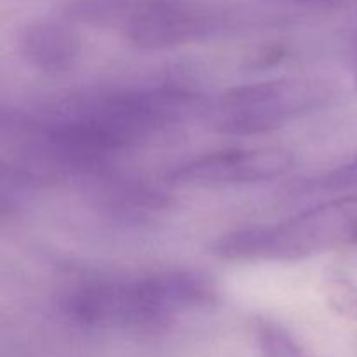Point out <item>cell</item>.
<instances>
[{"instance_id": "cell-3", "label": "cell", "mask_w": 357, "mask_h": 357, "mask_svg": "<svg viewBox=\"0 0 357 357\" xmlns=\"http://www.w3.org/2000/svg\"><path fill=\"white\" fill-rule=\"evenodd\" d=\"M331 93L326 80L309 77L232 87L218 101L216 128L232 136L271 132L298 115L323 107Z\"/></svg>"}, {"instance_id": "cell-1", "label": "cell", "mask_w": 357, "mask_h": 357, "mask_svg": "<svg viewBox=\"0 0 357 357\" xmlns=\"http://www.w3.org/2000/svg\"><path fill=\"white\" fill-rule=\"evenodd\" d=\"M218 300L211 275L199 271H164L135 279L100 278L72 286L61 309L89 328L153 333L180 314L208 309Z\"/></svg>"}, {"instance_id": "cell-9", "label": "cell", "mask_w": 357, "mask_h": 357, "mask_svg": "<svg viewBox=\"0 0 357 357\" xmlns=\"http://www.w3.org/2000/svg\"><path fill=\"white\" fill-rule=\"evenodd\" d=\"M352 80H354V87L357 89V40L354 47V56H352Z\"/></svg>"}, {"instance_id": "cell-5", "label": "cell", "mask_w": 357, "mask_h": 357, "mask_svg": "<svg viewBox=\"0 0 357 357\" xmlns=\"http://www.w3.org/2000/svg\"><path fill=\"white\" fill-rule=\"evenodd\" d=\"M295 159L279 149H232L204 153L173 169V185H250L275 180L291 171Z\"/></svg>"}, {"instance_id": "cell-2", "label": "cell", "mask_w": 357, "mask_h": 357, "mask_svg": "<svg viewBox=\"0 0 357 357\" xmlns=\"http://www.w3.org/2000/svg\"><path fill=\"white\" fill-rule=\"evenodd\" d=\"M357 246V195L324 202L293 218L218 237L209 251L227 261H298Z\"/></svg>"}, {"instance_id": "cell-6", "label": "cell", "mask_w": 357, "mask_h": 357, "mask_svg": "<svg viewBox=\"0 0 357 357\" xmlns=\"http://www.w3.org/2000/svg\"><path fill=\"white\" fill-rule=\"evenodd\" d=\"M20 52L35 70L58 77L75 68L82 40L68 21H37L21 31Z\"/></svg>"}, {"instance_id": "cell-8", "label": "cell", "mask_w": 357, "mask_h": 357, "mask_svg": "<svg viewBox=\"0 0 357 357\" xmlns=\"http://www.w3.org/2000/svg\"><path fill=\"white\" fill-rule=\"evenodd\" d=\"M324 298L330 309L349 321H357V286L351 279L331 278L324 284Z\"/></svg>"}, {"instance_id": "cell-4", "label": "cell", "mask_w": 357, "mask_h": 357, "mask_svg": "<svg viewBox=\"0 0 357 357\" xmlns=\"http://www.w3.org/2000/svg\"><path fill=\"white\" fill-rule=\"evenodd\" d=\"M232 23L229 9L204 0H136L121 33L135 47L159 51L215 37Z\"/></svg>"}, {"instance_id": "cell-7", "label": "cell", "mask_w": 357, "mask_h": 357, "mask_svg": "<svg viewBox=\"0 0 357 357\" xmlns=\"http://www.w3.org/2000/svg\"><path fill=\"white\" fill-rule=\"evenodd\" d=\"M357 190V157L349 162L335 167L324 176L314 178L300 187L302 194H319V192H352Z\"/></svg>"}]
</instances>
